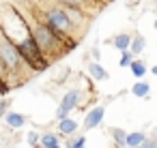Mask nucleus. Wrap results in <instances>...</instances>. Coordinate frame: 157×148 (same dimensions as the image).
I'll use <instances>...</instances> for the list:
<instances>
[{"instance_id": "39448f33", "label": "nucleus", "mask_w": 157, "mask_h": 148, "mask_svg": "<svg viewBox=\"0 0 157 148\" xmlns=\"http://www.w3.org/2000/svg\"><path fill=\"white\" fill-rule=\"evenodd\" d=\"M144 139H146V135L144 133H140V131H136V133H129L127 135V148H140L142 144H144Z\"/></svg>"}, {"instance_id": "a878e982", "label": "nucleus", "mask_w": 157, "mask_h": 148, "mask_svg": "<svg viewBox=\"0 0 157 148\" xmlns=\"http://www.w3.org/2000/svg\"><path fill=\"white\" fill-rule=\"evenodd\" d=\"M155 28H157V22H155Z\"/></svg>"}, {"instance_id": "f03ea898", "label": "nucleus", "mask_w": 157, "mask_h": 148, "mask_svg": "<svg viewBox=\"0 0 157 148\" xmlns=\"http://www.w3.org/2000/svg\"><path fill=\"white\" fill-rule=\"evenodd\" d=\"M48 26L54 28L56 32L65 35V32H69L73 28V22L69 20L65 9H52V11H48Z\"/></svg>"}, {"instance_id": "a211bd4d", "label": "nucleus", "mask_w": 157, "mask_h": 148, "mask_svg": "<svg viewBox=\"0 0 157 148\" xmlns=\"http://www.w3.org/2000/svg\"><path fill=\"white\" fill-rule=\"evenodd\" d=\"M65 2V7H75V9H82L80 5H82V0H63Z\"/></svg>"}, {"instance_id": "9b49d317", "label": "nucleus", "mask_w": 157, "mask_h": 148, "mask_svg": "<svg viewBox=\"0 0 157 148\" xmlns=\"http://www.w3.org/2000/svg\"><path fill=\"white\" fill-rule=\"evenodd\" d=\"M131 73H133L136 77H142V75L146 73V65H144L142 60H133V65H131Z\"/></svg>"}, {"instance_id": "ddd939ff", "label": "nucleus", "mask_w": 157, "mask_h": 148, "mask_svg": "<svg viewBox=\"0 0 157 148\" xmlns=\"http://www.w3.org/2000/svg\"><path fill=\"white\" fill-rule=\"evenodd\" d=\"M65 13L69 15V20H71L73 24H78V22L82 20V13H80V9H75V7H65Z\"/></svg>"}, {"instance_id": "f3484780", "label": "nucleus", "mask_w": 157, "mask_h": 148, "mask_svg": "<svg viewBox=\"0 0 157 148\" xmlns=\"http://www.w3.org/2000/svg\"><path fill=\"white\" fill-rule=\"evenodd\" d=\"M131 65H133V54L125 52L123 58H121V67H131Z\"/></svg>"}, {"instance_id": "20e7f679", "label": "nucleus", "mask_w": 157, "mask_h": 148, "mask_svg": "<svg viewBox=\"0 0 157 148\" xmlns=\"http://www.w3.org/2000/svg\"><path fill=\"white\" fill-rule=\"evenodd\" d=\"M103 114H105V109L99 105V107H95V109H90V114L86 116V129H95V127H99V122L103 120Z\"/></svg>"}, {"instance_id": "5701e85b", "label": "nucleus", "mask_w": 157, "mask_h": 148, "mask_svg": "<svg viewBox=\"0 0 157 148\" xmlns=\"http://www.w3.org/2000/svg\"><path fill=\"white\" fill-rule=\"evenodd\" d=\"M153 75H157V67H153Z\"/></svg>"}, {"instance_id": "f8f14e48", "label": "nucleus", "mask_w": 157, "mask_h": 148, "mask_svg": "<svg viewBox=\"0 0 157 148\" xmlns=\"http://www.w3.org/2000/svg\"><path fill=\"white\" fill-rule=\"evenodd\" d=\"M88 71H90V75H93L95 80H105V77H108L105 69H103V67H99V65H90V69H88Z\"/></svg>"}, {"instance_id": "9d476101", "label": "nucleus", "mask_w": 157, "mask_h": 148, "mask_svg": "<svg viewBox=\"0 0 157 148\" xmlns=\"http://www.w3.org/2000/svg\"><path fill=\"white\" fill-rule=\"evenodd\" d=\"M148 90H151V88H148V84H146V82H138V84L131 88V92H133L136 97H146V94H148Z\"/></svg>"}, {"instance_id": "b1692460", "label": "nucleus", "mask_w": 157, "mask_h": 148, "mask_svg": "<svg viewBox=\"0 0 157 148\" xmlns=\"http://www.w3.org/2000/svg\"><path fill=\"white\" fill-rule=\"evenodd\" d=\"M155 146H157V137H155Z\"/></svg>"}, {"instance_id": "0eeeda50", "label": "nucleus", "mask_w": 157, "mask_h": 148, "mask_svg": "<svg viewBox=\"0 0 157 148\" xmlns=\"http://www.w3.org/2000/svg\"><path fill=\"white\" fill-rule=\"evenodd\" d=\"M58 129H60V133L71 135V133H75L78 122H75V120H71V118H63V120H60V124H58Z\"/></svg>"}, {"instance_id": "4468645a", "label": "nucleus", "mask_w": 157, "mask_h": 148, "mask_svg": "<svg viewBox=\"0 0 157 148\" xmlns=\"http://www.w3.org/2000/svg\"><path fill=\"white\" fill-rule=\"evenodd\" d=\"M142 50H144V39L142 37H136L131 41V54H140Z\"/></svg>"}, {"instance_id": "412c9836", "label": "nucleus", "mask_w": 157, "mask_h": 148, "mask_svg": "<svg viewBox=\"0 0 157 148\" xmlns=\"http://www.w3.org/2000/svg\"><path fill=\"white\" fill-rule=\"evenodd\" d=\"M28 142H30V144H37V142H39V135H37V133H30V135H28Z\"/></svg>"}, {"instance_id": "aec40b11", "label": "nucleus", "mask_w": 157, "mask_h": 148, "mask_svg": "<svg viewBox=\"0 0 157 148\" xmlns=\"http://www.w3.org/2000/svg\"><path fill=\"white\" fill-rule=\"evenodd\" d=\"M11 88H9V84H5V82H0V94H7Z\"/></svg>"}, {"instance_id": "1a4fd4ad", "label": "nucleus", "mask_w": 157, "mask_h": 148, "mask_svg": "<svg viewBox=\"0 0 157 148\" xmlns=\"http://www.w3.org/2000/svg\"><path fill=\"white\" fill-rule=\"evenodd\" d=\"M41 144H43V148H58V139L54 133H45L41 137Z\"/></svg>"}, {"instance_id": "f257e3e1", "label": "nucleus", "mask_w": 157, "mask_h": 148, "mask_svg": "<svg viewBox=\"0 0 157 148\" xmlns=\"http://www.w3.org/2000/svg\"><path fill=\"white\" fill-rule=\"evenodd\" d=\"M0 60L5 62V67H7V69H17V67L24 62V58H22V54H20L17 43H13L7 35L0 37Z\"/></svg>"}, {"instance_id": "dca6fc26", "label": "nucleus", "mask_w": 157, "mask_h": 148, "mask_svg": "<svg viewBox=\"0 0 157 148\" xmlns=\"http://www.w3.org/2000/svg\"><path fill=\"white\" fill-rule=\"evenodd\" d=\"M84 144H86V139H84V135H80V137L71 139V142L67 144V148H84Z\"/></svg>"}, {"instance_id": "6e6552de", "label": "nucleus", "mask_w": 157, "mask_h": 148, "mask_svg": "<svg viewBox=\"0 0 157 148\" xmlns=\"http://www.w3.org/2000/svg\"><path fill=\"white\" fill-rule=\"evenodd\" d=\"M112 43H114L118 50H123V52H125L127 47H131V37H129V35H118V37H114V41H112Z\"/></svg>"}, {"instance_id": "6ab92c4d", "label": "nucleus", "mask_w": 157, "mask_h": 148, "mask_svg": "<svg viewBox=\"0 0 157 148\" xmlns=\"http://www.w3.org/2000/svg\"><path fill=\"white\" fill-rule=\"evenodd\" d=\"M140 148H157V146H155V139H144V144Z\"/></svg>"}, {"instance_id": "2eb2a0df", "label": "nucleus", "mask_w": 157, "mask_h": 148, "mask_svg": "<svg viewBox=\"0 0 157 148\" xmlns=\"http://www.w3.org/2000/svg\"><path fill=\"white\" fill-rule=\"evenodd\" d=\"M114 139H116V144H118V146H125V144H127V135H125V131L114 129Z\"/></svg>"}, {"instance_id": "423d86ee", "label": "nucleus", "mask_w": 157, "mask_h": 148, "mask_svg": "<svg viewBox=\"0 0 157 148\" xmlns=\"http://www.w3.org/2000/svg\"><path fill=\"white\" fill-rule=\"evenodd\" d=\"M5 118H7V124H9V127H13V129H20V127L26 122V118H24L22 114H15V112H9Z\"/></svg>"}, {"instance_id": "393cba45", "label": "nucleus", "mask_w": 157, "mask_h": 148, "mask_svg": "<svg viewBox=\"0 0 157 148\" xmlns=\"http://www.w3.org/2000/svg\"><path fill=\"white\" fill-rule=\"evenodd\" d=\"M0 82H2V75H0Z\"/></svg>"}, {"instance_id": "4be33fe9", "label": "nucleus", "mask_w": 157, "mask_h": 148, "mask_svg": "<svg viewBox=\"0 0 157 148\" xmlns=\"http://www.w3.org/2000/svg\"><path fill=\"white\" fill-rule=\"evenodd\" d=\"M5 107H7V103H5V101H0V116L5 114Z\"/></svg>"}, {"instance_id": "7ed1b4c3", "label": "nucleus", "mask_w": 157, "mask_h": 148, "mask_svg": "<svg viewBox=\"0 0 157 148\" xmlns=\"http://www.w3.org/2000/svg\"><path fill=\"white\" fill-rule=\"evenodd\" d=\"M80 103V92L78 90H71V92H67L65 94V99L60 101V107L56 109V116H58V120H63V118H67V114L75 107Z\"/></svg>"}]
</instances>
